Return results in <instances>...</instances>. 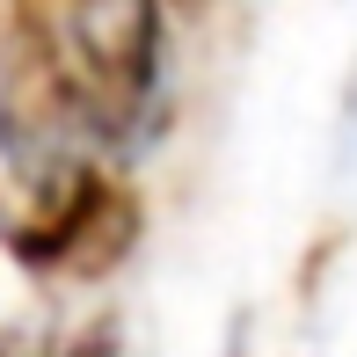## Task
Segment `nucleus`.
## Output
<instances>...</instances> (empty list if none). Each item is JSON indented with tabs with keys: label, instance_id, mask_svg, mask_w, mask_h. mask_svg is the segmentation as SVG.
Listing matches in <instances>:
<instances>
[{
	"label": "nucleus",
	"instance_id": "nucleus-1",
	"mask_svg": "<svg viewBox=\"0 0 357 357\" xmlns=\"http://www.w3.org/2000/svg\"><path fill=\"white\" fill-rule=\"evenodd\" d=\"M153 95V0H22L0 73V139L59 153L73 132H124Z\"/></svg>",
	"mask_w": 357,
	"mask_h": 357
},
{
	"label": "nucleus",
	"instance_id": "nucleus-2",
	"mask_svg": "<svg viewBox=\"0 0 357 357\" xmlns=\"http://www.w3.org/2000/svg\"><path fill=\"white\" fill-rule=\"evenodd\" d=\"M132 234V204L102 183V175H80V183L59 197V212L37 226V234L15 241L29 270H102L117 255V241Z\"/></svg>",
	"mask_w": 357,
	"mask_h": 357
}]
</instances>
